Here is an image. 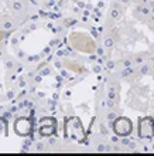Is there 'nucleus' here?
<instances>
[{
    "mask_svg": "<svg viewBox=\"0 0 154 156\" xmlns=\"http://www.w3.org/2000/svg\"><path fill=\"white\" fill-rule=\"evenodd\" d=\"M132 129V125H130V121L129 119H119L118 122L115 123V131L118 132L119 135H127Z\"/></svg>",
    "mask_w": 154,
    "mask_h": 156,
    "instance_id": "f257e3e1",
    "label": "nucleus"
}]
</instances>
